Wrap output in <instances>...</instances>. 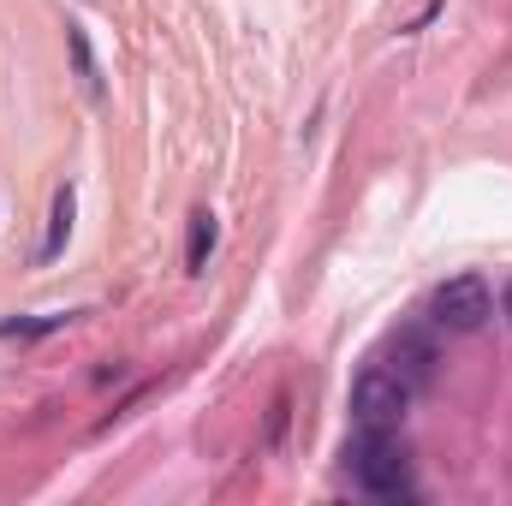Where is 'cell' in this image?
Returning <instances> with one entry per match:
<instances>
[{
  "label": "cell",
  "instance_id": "4",
  "mask_svg": "<svg viewBox=\"0 0 512 506\" xmlns=\"http://www.w3.org/2000/svg\"><path fill=\"white\" fill-rule=\"evenodd\" d=\"M387 370L417 393V387H429V381H435V346H429L423 334H399V346H393V364H387Z\"/></svg>",
  "mask_w": 512,
  "mask_h": 506
},
{
  "label": "cell",
  "instance_id": "2",
  "mask_svg": "<svg viewBox=\"0 0 512 506\" xmlns=\"http://www.w3.org/2000/svg\"><path fill=\"white\" fill-rule=\"evenodd\" d=\"M489 316H495V292H489L483 274H453V280H441L435 298H429V322H435L441 334H483Z\"/></svg>",
  "mask_w": 512,
  "mask_h": 506
},
{
  "label": "cell",
  "instance_id": "5",
  "mask_svg": "<svg viewBox=\"0 0 512 506\" xmlns=\"http://www.w3.org/2000/svg\"><path fill=\"white\" fill-rule=\"evenodd\" d=\"M72 215H78V191L60 185V191H54V215H48V239L36 245V262H54V256L66 251V239H72Z\"/></svg>",
  "mask_w": 512,
  "mask_h": 506
},
{
  "label": "cell",
  "instance_id": "1",
  "mask_svg": "<svg viewBox=\"0 0 512 506\" xmlns=\"http://www.w3.org/2000/svg\"><path fill=\"white\" fill-rule=\"evenodd\" d=\"M346 471L364 495L376 501H411V459L399 447V429H358L352 447H346Z\"/></svg>",
  "mask_w": 512,
  "mask_h": 506
},
{
  "label": "cell",
  "instance_id": "6",
  "mask_svg": "<svg viewBox=\"0 0 512 506\" xmlns=\"http://www.w3.org/2000/svg\"><path fill=\"white\" fill-rule=\"evenodd\" d=\"M221 245V227H215V215L209 209H197L191 215V227H185V274H203L209 268V256Z\"/></svg>",
  "mask_w": 512,
  "mask_h": 506
},
{
  "label": "cell",
  "instance_id": "7",
  "mask_svg": "<svg viewBox=\"0 0 512 506\" xmlns=\"http://www.w3.org/2000/svg\"><path fill=\"white\" fill-rule=\"evenodd\" d=\"M72 54H78V72H84V84H90V96H102V78H96V60H90V42H84V30L72 24Z\"/></svg>",
  "mask_w": 512,
  "mask_h": 506
},
{
  "label": "cell",
  "instance_id": "8",
  "mask_svg": "<svg viewBox=\"0 0 512 506\" xmlns=\"http://www.w3.org/2000/svg\"><path fill=\"white\" fill-rule=\"evenodd\" d=\"M501 310H507V322H512V280H507V292H501Z\"/></svg>",
  "mask_w": 512,
  "mask_h": 506
},
{
  "label": "cell",
  "instance_id": "3",
  "mask_svg": "<svg viewBox=\"0 0 512 506\" xmlns=\"http://www.w3.org/2000/svg\"><path fill=\"white\" fill-rule=\"evenodd\" d=\"M405 411H411V387L393 376L387 364H376V370H364L352 381V423L358 429H399Z\"/></svg>",
  "mask_w": 512,
  "mask_h": 506
}]
</instances>
